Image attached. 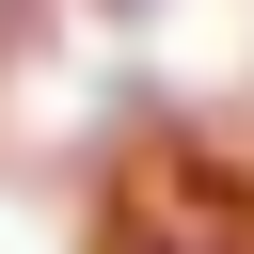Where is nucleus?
Here are the masks:
<instances>
[{"instance_id": "1", "label": "nucleus", "mask_w": 254, "mask_h": 254, "mask_svg": "<svg viewBox=\"0 0 254 254\" xmlns=\"http://www.w3.org/2000/svg\"><path fill=\"white\" fill-rule=\"evenodd\" d=\"M111 254H254V190H222V175H143L127 222H111Z\"/></svg>"}]
</instances>
